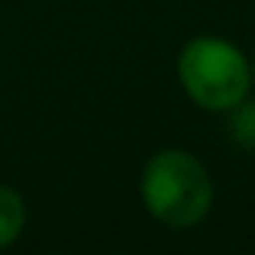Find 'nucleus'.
Here are the masks:
<instances>
[{"instance_id": "obj_4", "label": "nucleus", "mask_w": 255, "mask_h": 255, "mask_svg": "<svg viewBox=\"0 0 255 255\" xmlns=\"http://www.w3.org/2000/svg\"><path fill=\"white\" fill-rule=\"evenodd\" d=\"M230 113V136L236 145H243V149L255 152V100H239Z\"/></svg>"}, {"instance_id": "obj_1", "label": "nucleus", "mask_w": 255, "mask_h": 255, "mask_svg": "<svg viewBox=\"0 0 255 255\" xmlns=\"http://www.w3.org/2000/svg\"><path fill=\"white\" fill-rule=\"evenodd\" d=\"M142 204L158 223L187 230L200 223L213 204V184L207 168L181 149H162L145 162Z\"/></svg>"}, {"instance_id": "obj_5", "label": "nucleus", "mask_w": 255, "mask_h": 255, "mask_svg": "<svg viewBox=\"0 0 255 255\" xmlns=\"http://www.w3.org/2000/svg\"><path fill=\"white\" fill-rule=\"evenodd\" d=\"M252 81H255V65H252Z\"/></svg>"}, {"instance_id": "obj_2", "label": "nucleus", "mask_w": 255, "mask_h": 255, "mask_svg": "<svg viewBox=\"0 0 255 255\" xmlns=\"http://www.w3.org/2000/svg\"><path fill=\"white\" fill-rule=\"evenodd\" d=\"M178 78L197 107L226 113L249 94L252 65L233 42L217 36H197L178 58Z\"/></svg>"}, {"instance_id": "obj_3", "label": "nucleus", "mask_w": 255, "mask_h": 255, "mask_svg": "<svg viewBox=\"0 0 255 255\" xmlns=\"http://www.w3.org/2000/svg\"><path fill=\"white\" fill-rule=\"evenodd\" d=\"M26 226V207H23V197H19L13 187H3L0 184V249L13 246L19 239Z\"/></svg>"}]
</instances>
